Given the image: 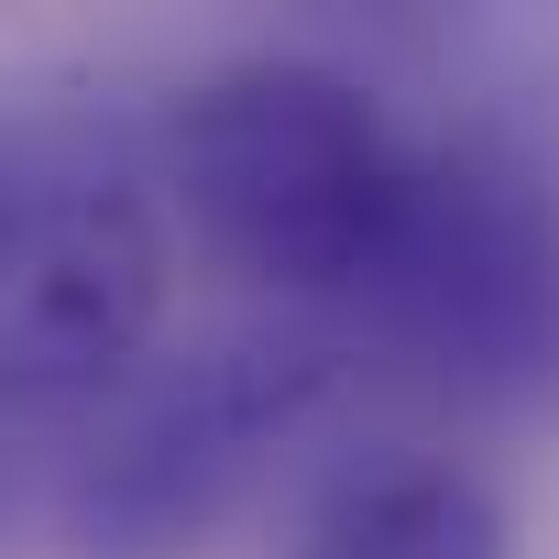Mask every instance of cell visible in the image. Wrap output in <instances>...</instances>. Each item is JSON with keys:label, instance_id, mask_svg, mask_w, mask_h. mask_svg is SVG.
<instances>
[{"label": "cell", "instance_id": "6", "mask_svg": "<svg viewBox=\"0 0 559 559\" xmlns=\"http://www.w3.org/2000/svg\"><path fill=\"white\" fill-rule=\"evenodd\" d=\"M34 176H45V165H34V154L12 143V132H0V219H12V209L34 198Z\"/></svg>", "mask_w": 559, "mask_h": 559}, {"label": "cell", "instance_id": "2", "mask_svg": "<svg viewBox=\"0 0 559 559\" xmlns=\"http://www.w3.org/2000/svg\"><path fill=\"white\" fill-rule=\"evenodd\" d=\"M341 341L439 395H526L559 373V209L504 143H417L384 252L352 274Z\"/></svg>", "mask_w": 559, "mask_h": 559}, {"label": "cell", "instance_id": "1", "mask_svg": "<svg viewBox=\"0 0 559 559\" xmlns=\"http://www.w3.org/2000/svg\"><path fill=\"white\" fill-rule=\"evenodd\" d=\"M406 176H417V143L341 67H308V56H241L198 78L165 121V187L187 230L230 274L297 308L352 297V274L384 252L406 209Z\"/></svg>", "mask_w": 559, "mask_h": 559}, {"label": "cell", "instance_id": "4", "mask_svg": "<svg viewBox=\"0 0 559 559\" xmlns=\"http://www.w3.org/2000/svg\"><path fill=\"white\" fill-rule=\"evenodd\" d=\"M165 330V230L99 176H34L0 219V406H88Z\"/></svg>", "mask_w": 559, "mask_h": 559}, {"label": "cell", "instance_id": "5", "mask_svg": "<svg viewBox=\"0 0 559 559\" xmlns=\"http://www.w3.org/2000/svg\"><path fill=\"white\" fill-rule=\"evenodd\" d=\"M297 559H515V526L483 472L417 450L330 483V504L297 526Z\"/></svg>", "mask_w": 559, "mask_h": 559}, {"label": "cell", "instance_id": "3", "mask_svg": "<svg viewBox=\"0 0 559 559\" xmlns=\"http://www.w3.org/2000/svg\"><path fill=\"white\" fill-rule=\"evenodd\" d=\"M341 352H352L341 330H263L143 384L67 472V537L88 559H187L219 515L252 504V483L330 406Z\"/></svg>", "mask_w": 559, "mask_h": 559}]
</instances>
